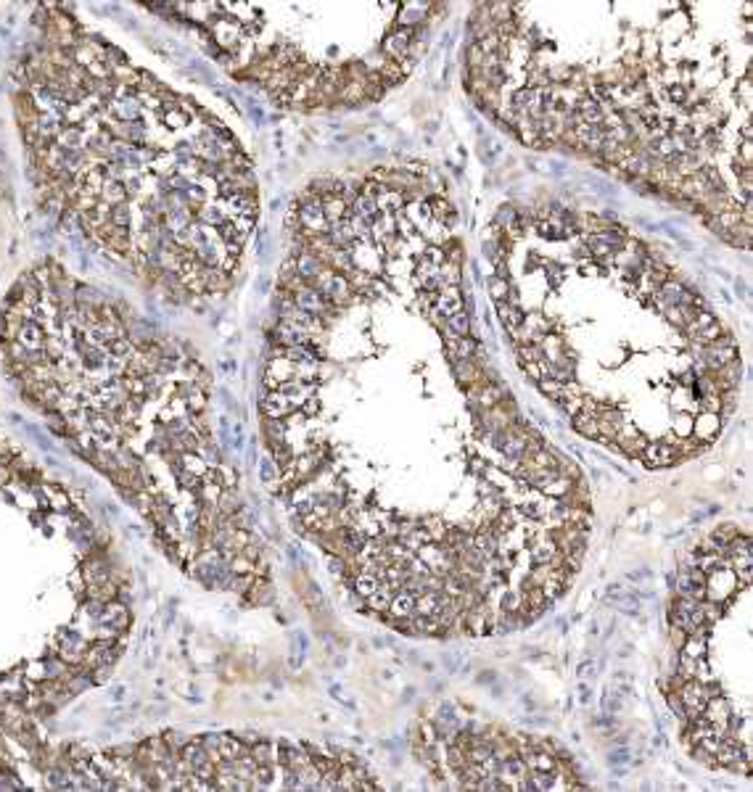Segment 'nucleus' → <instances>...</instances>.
Wrapping results in <instances>:
<instances>
[{
    "label": "nucleus",
    "instance_id": "obj_22",
    "mask_svg": "<svg viewBox=\"0 0 753 792\" xmlns=\"http://www.w3.org/2000/svg\"><path fill=\"white\" fill-rule=\"evenodd\" d=\"M442 330H447L445 336H452V338H462V336H471V315L465 312V309H460V312H455V315H449L445 320V328Z\"/></svg>",
    "mask_w": 753,
    "mask_h": 792
},
{
    "label": "nucleus",
    "instance_id": "obj_25",
    "mask_svg": "<svg viewBox=\"0 0 753 792\" xmlns=\"http://www.w3.org/2000/svg\"><path fill=\"white\" fill-rule=\"evenodd\" d=\"M524 328L526 330H531L534 333V338H537V343L542 341V338L550 333V328H552V320H550L545 312H526V317H524Z\"/></svg>",
    "mask_w": 753,
    "mask_h": 792
},
{
    "label": "nucleus",
    "instance_id": "obj_39",
    "mask_svg": "<svg viewBox=\"0 0 753 792\" xmlns=\"http://www.w3.org/2000/svg\"><path fill=\"white\" fill-rule=\"evenodd\" d=\"M518 607H521V589L502 591V597H499V610H505V613H518Z\"/></svg>",
    "mask_w": 753,
    "mask_h": 792
},
{
    "label": "nucleus",
    "instance_id": "obj_33",
    "mask_svg": "<svg viewBox=\"0 0 753 792\" xmlns=\"http://www.w3.org/2000/svg\"><path fill=\"white\" fill-rule=\"evenodd\" d=\"M679 655L693 657V660H701V657L708 655V640H701V637H687L685 644L679 647Z\"/></svg>",
    "mask_w": 753,
    "mask_h": 792
},
{
    "label": "nucleus",
    "instance_id": "obj_47",
    "mask_svg": "<svg viewBox=\"0 0 753 792\" xmlns=\"http://www.w3.org/2000/svg\"><path fill=\"white\" fill-rule=\"evenodd\" d=\"M595 668H598V666H595V660H584L582 666L576 668V676H579V681H587L589 676H595Z\"/></svg>",
    "mask_w": 753,
    "mask_h": 792
},
{
    "label": "nucleus",
    "instance_id": "obj_41",
    "mask_svg": "<svg viewBox=\"0 0 753 792\" xmlns=\"http://www.w3.org/2000/svg\"><path fill=\"white\" fill-rule=\"evenodd\" d=\"M442 275H445L447 286H460V283H462V267H460V264L445 262V264H442Z\"/></svg>",
    "mask_w": 753,
    "mask_h": 792
},
{
    "label": "nucleus",
    "instance_id": "obj_44",
    "mask_svg": "<svg viewBox=\"0 0 753 792\" xmlns=\"http://www.w3.org/2000/svg\"><path fill=\"white\" fill-rule=\"evenodd\" d=\"M677 674L682 676V679H695V674H698V660H693V657L679 655V666H677Z\"/></svg>",
    "mask_w": 753,
    "mask_h": 792
},
{
    "label": "nucleus",
    "instance_id": "obj_11",
    "mask_svg": "<svg viewBox=\"0 0 753 792\" xmlns=\"http://www.w3.org/2000/svg\"><path fill=\"white\" fill-rule=\"evenodd\" d=\"M434 309L442 315V317H449V315H455V312H460L462 309V293H460V286H447L442 288L439 293H436V299H434Z\"/></svg>",
    "mask_w": 753,
    "mask_h": 792
},
{
    "label": "nucleus",
    "instance_id": "obj_21",
    "mask_svg": "<svg viewBox=\"0 0 753 792\" xmlns=\"http://www.w3.org/2000/svg\"><path fill=\"white\" fill-rule=\"evenodd\" d=\"M381 584H383V578H378L376 574H368V571H357V574L352 576V581H349L352 591H355V594H360L362 600H365V597H370V594H373V591H376Z\"/></svg>",
    "mask_w": 753,
    "mask_h": 792
},
{
    "label": "nucleus",
    "instance_id": "obj_8",
    "mask_svg": "<svg viewBox=\"0 0 753 792\" xmlns=\"http://www.w3.org/2000/svg\"><path fill=\"white\" fill-rule=\"evenodd\" d=\"M671 589L682 597H693V600H706V576L698 571V568H690V571H679Z\"/></svg>",
    "mask_w": 753,
    "mask_h": 792
},
{
    "label": "nucleus",
    "instance_id": "obj_53",
    "mask_svg": "<svg viewBox=\"0 0 753 792\" xmlns=\"http://www.w3.org/2000/svg\"><path fill=\"white\" fill-rule=\"evenodd\" d=\"M476 681H479V684H495L497 674H495V671H484V674L476 676Z\"/></svg>",
    "mask_w": 753,
    "mask_h": 792
},
{
    "label": "nucleus",
    "instance_id": "obj_16",
    "mask_svg": "<svg viewBox=\"0 0 753 792\" xmlns=\"http://www.w3.org/2000/svg\"><path fill=\"white\" fill-rule=\"evenodd\" d=\"M489 621H492V634H497V637H505V634H513L518 629H524V621L518 618V613H505L499 607L495 613H489Z\"/></svg>",
    "mask_w": 753,
    "mask_h": 792
},
{
    "label": "nucleus",
    "instance_id": "obj_56",
    "mask_svg": "<svg viewBox=\"0 0 753 792\" xmlns=\"http://www.w3.org/2000/svg\"><path fill=\"white\" fill-rule=\"evenodd\" d=\"M737 293H740V296H748V288H745V283H740V280H737Z\"/></svg>",
    "mask_w": 753,
    "mask_h": 792
},
{
    "label": "nucleus",
    "instance_id": "obj_54",
    "mask_svg": "<svg viewBox=\"0 0 753 792\" xmlns=\"http://www.w3.org/2000/svg\"><path fill=\"white\" fill-rule=\"evenodd\" d=\"M412 697H415V690H412V687H407V690H405V694H402V700H405V703H410Z\"/></svg>",
    "mask_w": 753,
    "mask_h": 792
},
{
    "label": "nucleus",
    "instance_id": "obj_18",
    "mask_svg": "<svg viewBox=\"0 0 753 792\" xmlns=\"http://www.w3.org/2000/svg\"><path fill=\"white\" fill-rule=\"evenodd\" d=\"M714 378H717L719 391H737L740 381H743V362L735 359V362L724 365V367H719V370L714 372Z\"/></svg>",
    "mask_w": 753,
    "mask_h": 792
},
{
    "label": "nucleus",
    "instance_id": "obj_4",
    "mask_svg": "<svg viewBox=\"0 0 753 792\" xmlns=\"http://www.w3.org/2000/svg\"><path fill=\"white\" fill-rule=\"evenodd\" d=\"M740 359V352H737V341L732 333H721L714 343L708 346H698V354H695V365H701L703 372H717L719 367L730 365Z\"/></svg>",
    "mask_w": 753,
    "mask_h": 792
},
{
    "label": "nucleus",
    "instance_id": "obj_23",
    "mask_svg": "<svg viewBox=\"0 0 753 792\" xmlns=\"http://www.w3.org/2000/svg\"><path fill=\"white\" fill-rule=\"evenodd\" d=\"M693 557H695V568H698L703 576L717 574L721 568H730V560L721 557L719 552H695Z\"/></svg>",
    "mask_w": 753,
    "mask_h": 792
},
{
    "label": "nucleus",
    "instance_id": "obj_57",
    "mask_svg": "<svg viewBox=\"0 0 753 792\" xmlns=\"http://www.w3.org/2000/svg\"><path fill=\"white\" fill-rule=\"evenodd\" d=\"M442 687H445V681H439V679L431 681V690H442Z\"/></svg>",
    "mask_w": 753,
    "mask_h": 792
},
{
    "label": "nucleus",
    "instance_id": "obj_29",
    "mask_svg": "<svg viewBox=\"0 0 753 792\" xmlns=\"http://www.w3.org/2000/svg\"><path fill=\"white\" fill-rule=\"evenodd\" d=\"M346 214H349V203H344L339 196H328V199H323V217H326L328 225L341 222V219H346Z\"/></svg>",
    "mask_w": 753,
    "mask_h": 792
},
{
    "label": "nucleus",
    "instance_id": "obj_30",
    "mask_svg": "<svg viewBox=\"0 0 753 792\" xmlns=\"http://www.w3.org/2000/svg\"><path fill=\"white\" fill-rule=\"evenodd\" d=\"M326 238L336 246V249H346L352 240H355V236H352V230H349V225H346V219H341V222H333V225H328L326 230Z\"/></svg>",
    "mask_w": 753,
    "mask_h": 792
},
{
    "label": "nucleus",
    "instance_id": "obj_37",
    "mask_svg": "<svg viewBox=\"0 0 753 792\" xmlns=\"http://www.w3.org/2000/svg\"><path fill=\"white\" fill-rule=\"evenodd\" d=\"M608 763L611 766H629L632 763V750L627 747V742H616L608 753Z\"/></svg>",
    "mask_w": 753,
    "mask_h": 792
},
{
    "label": "nucleus",
    "instance_id": "obj_51",
    "mask_svg": "<svg viewBox=\"0 0 753 792\" xmlns=\"http://www.w3.org/2000/svg\"><path fill=\"white\" fill-rule=\"evenodd\" d=\"M442 663H445L447 674H458V671H460V668H458V657H452V655H442Z\"/></svg>",
    "mask_w": 753,
    "mask_h": 792
},
{
    "label": "nucleus",
    "instance_id": "obj_17",
    "mask_svg": "<svg viewBox=\"0 0 753 792\" xmlns=\"http://www.w3.org/2000/svg\"><path fill=\"white\" fill-rule=\"evenodd\" d=\"M524 760H526L529 771H555L558 763H561L558 756H555L550 747H534Z\"/></svg>",
    "mask_w": 753,
    "mask_h": 792
},
{
    "label": "nucleus",
    "instance_id": "obj_28",
    "mask_svg": "<svg viewBox=\"0 0 753 792\" xmlns=\"http://www.w3.org/2000/svg\"><path fill=\"white\" fill-rule=\"evenodd\" d=\"M518 212H515L513 203H502V206H497L495 217H492V227H495V233H505L508 227H513L515 222H518Z\"/></svg>",
    "mask_w": 753,
    "mask_h": 792
},
{
    "label": "nucleus",
    "instance_id": "obj_20",
    "mask_svg": "<svg viewBox=\"0 0 753 792\" xmlns=\"http://www.w3.org/2000/svg\"><path fill=\"white\" fill-rule=\"evenodd\" d=\"M531 560L537 563V565H550L555 557L561 555V550H558V544L552 539H548V536H542V539H537L534 544H531Z\"/></svg>",
    "mask_w": 753,
    "mask_h": 792
},
{
    "label": "nucleus",
    "instance_id": "obj_2",
    "mask_svg": "<svg viewBox=\"0 0 753 792\" xmlns=\"http://www.w3.org/2000/svg\"><path fill=\"white\" fill-rule=\"evenodd\" d=\"M0 365L206 589L270 600L254 515L209 418V372L130 304L40 259L0 304Z\"/></svg>",
    "mask_w": 753,
    "mask_h": 792
},
{
    "label": "nucleus",
    "instance_id": "obj_10",
    "mask_svg": "<svg viewBox=\"0 0 753 792\" xmlns=\"http://www.w3.org/2000/svg\"><path fill=\"white\" fill-rule=\"evenodd\" d=\"M445 352L449 362H460V359H476L479 354V341L473 336L452 338L445 336Z\"/></svg>",
    "mask_w": 753,
    "mask_h": 792
},
{
    "label": "nucleus",
    "instance_id": "obj_48",
    "mask_svg": "<svg viewBox=\"0 0 753 792\" xmlns=\"http://www.w3.org/2000/svg\"><path fill=\"white\" fill-rule=\"evenodd\" d=\"M579 703L582 705H589L592 703V687L587 681H579Z\"/></svg>",
    "mask_w": 753,
    "mask_h": 792
},
{
    "label": "nucleus",
    "instance_id": "obj_27",
    "mask_svg": "<svg viewBox=\"0 0 753 792\" xmlns=\"http://www.w3.org/2000/svg\"><path fill=\"white\" fill-rule=\"evenodd\" d=\"M355 214H360L362 219H368L370 225H373V219H378V214H381V209H378V199H373V196H365V193H360L355 201H352V206H349Z\"/></svg>",
    "mask_w": 753,
    "mask_h": 792
},
{
    "label": "nucleus",
    "instance_id": "obj_19",
    "mask_svg": "<svg viewBox=\"0 0 753 792\" xmlns=\"http://www.w3.org/2000/svg\"><path fill=\"white\" fill-rule=\"evenodd\" d=\"M415 610V594L407 589H396L392 597V605L386 610V618H410Z\"/></svg>",
    "mask_w": 753,
    "mask_h": 792
},
{
    "label": "nucleus",
    "instance_id": "obj_45",
    "mask_svg": "<svg viewBox=\"0 0 753 792\" xmlns=\"http://www.w3.org/2000/svg\"><path fill=\"white\" fill-rule=\"evenodd\" d=\"M423 259H428L431 264H439V267H442V264L447 262L445 249H442V246H428L426 251H423Z\"/></svg>",
    "mask_w": 753,
    "mask_h": 792
},
{
    "label": "nucleus",
    "instance_id": "obj_15",
    "mask_svg": "<svg viewBox=\"0 0 753 792\" xmlns=\"http://www.w3.org/2000/svg\"><path fill=\"white\" fill-rule=\"evenodd\" d=\"M719 428H721L719 415H708V412H703L701 418L693 420V431H690V433L695 436V441H706V444H708V441L717 438Z\"/></svg>",
    "mask_w": 753,
    "mask_h": 792
},
{
    "label": "nucleus",
    "instance_id": "obj_12",
    "mask_svg": "<svg viewBox=\"0 0 753 792\" xmlns=\"http://www.w3.org/2000/svg\"><path fill=\"white\" fill-rule=\"evenodd\" d=\"M495 309H497V320H499V325L508 330V336L513 333L515 328H521V325H524V317H526V312H524V306H521V304L497 302Z\"/></svg>",
    "mask_w": 753,
    "mask_h": 792
},
{
    "label": "nucleus",
    "instance_id": "obj_32",
    "mask_svg": "<svg viewBox=\"0 0 753 792\" xmlns=\"http://www.w3.org/2000/svg\"><path fill=\"white\" fill-rule=\"evenodd\" d=\"M574 481H576V478L558 475L555 481H550L548 486L542 489V494H545V497H550V499H561V497H568V494H571V489H574Z\"/></svg>",
    "mask_w": 753,
    "mask_h": 792
},
{
    "label": "nucleus",
    "instance_id": "obj_36",
    "mask_svg": "<svg viewBox=\"0 0 753 792\" xmlns=\"http://www.w3.org/2000/svg\"><path fill=\"white\" fill-rule=\"evenodd\" d=\"M515 357H518V365H529V362H539L542 359V352H539V343H521L515 346Z\"/></svg>",
    "mask_w": 753,
    "mask_h": 792
},
{
    "label": "nucleus",
    "instance_id": "obj_50",
    "mask_svg": "<svg viewBox=\"0 0 753 792\" xmlns=\"http://www.w3.org/2000/svg\"><path fill=\"white\" fill-rule=\"evenodd\" d=\"M524 372L529 375V378H531V381H534V383H537V381L542 378V372H539V365H537V362H529V365H524Z\"/></svg>",
    "mask_w": 753,
    "mask_h": 792
},
{
    "label": "nucleus",
    "instance_id": "obj_52",
    "mask_svg": "<svg viewBox=\"0 0 753 792\" xmlns=\"http://www.w3.org/2000/svg\"><path fill=\"white\" fill-rule=\"evenodd\" d=\"M695 378H698V375H695V372H693V370H685V372H682V375H679V383H682V386H687V388H693V383H695Z\"/></svg>",
    "mask_w": 753,
    "mask_h": 792
},
{
    "label": "nucleus",
    "instance_id": "obj_9",
    "mask_svg": "<svg viewBox=\"0 0 753 792\" xmlns=\"http://www.w3.org/2000/svg\"><path fill=\"white\" fill-rule=\"evenodd\" d=\"M410 45H412V30H405V27H402V30L392 32L389 37H383L381 53L389 56V61L402 64V61H407V56H410Z\"/></svg>",
    "mask_w": 753,
    "mask_h": 792
},
{
    "label": "nucleus",
    "instance_id": "obj_5",
    "mask_svg": "<svg viewBox=\"0 0 753 792\" xmlns=\"http://www.w3.org/2000/svg\"><path fill=\"white\" fill-rule=\"evenodd\" d=\"M312 286H315V291L326 299L330 306H346V304L355 302V291H352V286H349V280H346V275L344 272H336L330 270V267H326V270L320 272L315 280H312Z\"/></svg>",
    "mask_w": 753,
    "mask_h": 792
},
{
    "label": "nucleus",
    "instance_id": "obj_58",
    "mask_svg": "<svg viewBox=\"0 0 753 792\" xmlns=\"http://www.w3.org/2000/svg\"><path fill=\"white\" fill-rule=\"evenodd\" d=\"M330 694H333L336 700H341V687H330Z\"/></svg>",
    "mask_w": 753,
    "mask_h": 792
},
{
    "label": "nucleus",
    "instance_id": "obj_7",
    "mask_svg": "<svg viewBox=\"0 0 753 792\" xmlns=\"http://www.w3.org/2000/svg\"><path fill=\"white\" fill-rule=\"evenodd\" d=\"M642 460L648 468H671L674 462L682 460V452L666 441H648V446L642 449Z\"/></svg>",
    "mask_w": 753,
    "mask_h": 792
},
{
    "label": "nucleus",
    "instance_id": "obj_35",
    "mask_svg": "<svg viewBox=\"0 0 753 792\" xmlns=\"http://www.w3.org/2000/svg\"><path fill=\"white\" fill-rule=\"evenodd\" d=\"M621 705H624V697H621L614 687H605V690L600 692V708H603V713L614 716V713L621 710Z\"/></svg>",
    "mask_w": 753,
    "mask_h": 792
},
{
    "label": "nucleus",
    "instance_id": "obj_31",
    "mask_svg": "<svg viewBox=\"0 0 753 792\" xmlns=\"http://www.w3.org/2000/svg\"><path fill=\"white\" fill-rule=\"evenodd\" d=\"M405 206H407L405 193H399V190H386V193L378 199V209H381L383 214H396V212H402Z\"/></svg>",
    "mask_w": 753,
    "mask_h": 792
},
{
    "label": "nucleus",
    "instance_id": "obj_49",
    "mask_svg": "<svg viewBox=\"0 0 753 792\" xmlns=\"http://www.w3.org/2000/svg\"><path fill=\"white\" fill-rule=\"evenodd\" d=\"M614 690H616L621 697H637V692H634V684H629V679H627V681H618V687H614Z\"/></svg>",
    "mask_w": 753,
    "mask_h": 792
},
{
    "label": "nucleus",
    "instance_id": "obj_40",
    "mask_svg": "<svg viewBox=\"0 0 753 792\" xmlns=\"http://www.w3.org/2000/svg\"><path fill=\"white\" fill-rule=\"evenodd\" d=\"M735 536H740V528H737V525H732V523H727V525H721V528H717V531H714V534H711V539H714V541H719V544H724V547H727V544H730V541L735 539Z\"/></svg>",
    "mask_w": 753,
    "mask_h": 792
},
{
    "label": "nucleus",
    "instance_id": "obj_43",
    "mask_svg": "<svg viewBox=\"0 0 753 792\" xmlns=\"http://www.w3.org/2000/svg\"><path fill=\"white\" fill-rule=\"evenodd\" d=\"M666 703H668V708H671V713H674V716L679 719V724H682V729H685V726H687V719H685V705H682V700H679V697H677L674 692L668 690V692H666Z\"/></svg>",
    "mask_w": 753,
    "mask_h": 792
},
{
    "label": "nucleus",
    "instance_id": "obj_46",
    "mask_svg": "<svg viewBox=\"0 0 753 792\" xmlns=\"http://www.w3.org/2000/svg\"><path fill=\"white\" fill-rule=\"evenodd\" d=\"M685 640H687L685 629H679V626H668V642H671L674 650H679V647L685 644Z\"/></svg>",
    "mask_w": 753,
    "mask_h": 792
},
{
    "label": "nucleus",
    "instance_id": "obj_14",
    "mask_svg": "<svg viewBox=\"0 0 753 792\" xmlns=\"http://www.w3.org/2000/svg\"><path fill=\"white\" fill-rule=\"evenodd\" d=\"M730 713H732V705H730V700H727L724 694L708 697V700H706V705H703V716H706L711 724L727 726V719H730Z\"/></svg>",
    "mask_w": 753,
    "mask_h": 792
},
{
    "label": "nucleus",
    "instance_id": "obj_24",
    "mask_svg": "<svg viewBox=\"0 0 753 792\" xmlns=\"http://www.w3.org/2000/svg\"><path fill=\"white\" fill-rule=\"evenodd\" d=\"M392 597H394L392 587H389V584H381L370 597H365V605L370 607L376 615H386V610L392 605Z\"/></svg>",
    "mask_w": 753,
    "mask_h": 792
},
{
    "label": "nucleus",
    "instance_id": "obj_26",
    "mask_svg": "<svg viewBox=\"0 0 753 792\" xmlns=\"http://www.w3.org/2000/svg\"><path fill=\"white\" fill-rule=\"evenodd\" d=\"M571 425H574V431L576 433H582L584 438H595L598 441V415L595 412H576L574 418H571Z\"/></svg>",
    "mask_w": 753,
    "mask_h": 792
},
{
    "label": "nucleus",
    "instance_id": "obj_38",
    "mask_svg": "<svg viewBox=\"0 0 753 792\" xmlns=\"http://www.w3.org/2000/svg\"><path fill=\"white\" fill-rule=\"evenodd\" d=\"M434 721H452V724H462L460 713H458V705L455 703H449V700H445L439 708H436V716H434Z\"/></svg>",
    "mask_w": 753,
    "mask_h": 792
},
{
    "label": "nucleus",
    "instance_id": "obj_13",
    "mask_svg": "<svg viewBox=\"0 0 753 792\" xmlns=\"http://www.w3.org/2000/svg\"><path fill=\"white\" fill-rule=\"evenodd\" d=\"M452 365V372H455V381L460 386H473V383H481L484 381V372H481V365L476 359H460V362H449Z\"/></svg>",
    "mask_w": 753,
    "mask_h": 792
},
{
    "label": "nucleus",
    "instance_id": "obj_34",
    "mask_svg": "<svg viewBox=\"0 0 753 792\" xmlns=\"http://www.w3.org/2000/svg\"><path fill=\"white\" fill-rule=\"evenodd\" d=\"M508 288H510V278H499L495 272L486 278V291H489V296L495 299V304L508 299Z\"/></svg>",
    "mask_w": 753,
    "mask_h": 792
},
{
    "label": "nucleus",
    "instance_id": "obj_6",
    "mask_svg": "<svg viewBox=\"0 0 753 792\" xmlns=\"http://www.w3.org/2000/svg\"><path fill=\"white\" fill-rule=\"evenodd\" d=\"M346 251L352 256V267H355V270L368 272V275H373V278L381 272L383 256H386V251H383L381 246H376V240H352V243L346 246Z\"/></svg>",
    "mask_w": 753,
    "mask_h": 792
},
{
    "label": "nucleus",
    "instance_id": "obj_3",
    "mask_svg": "<svg viewBox=\"0 0 753 792\" xmlns=\"http://www.w3.org/2000/svg\"><path fill=\"white\" fill-rule=\"evenodd\" d=\"M130 629V578L109 534L0 436V787H21L48 724L106 684Z\"/></svg>",
    "mask_w": 753,
    "mask_h": 792
},
{
    "label": "nucleus",
    "instance_id": "obj_42",
    "mask_svg": "<svg viewBox=\"0 0 753 792\" xmlns=\"http://www.w3.org/2000/svg\"><path fill=\"white\" fill-rule=\"evenodd\" d=\"M537 386H539V391H542L548 399H555V396L563 391V383H561V381H552V378H539Z\"/></svg>",
    "mask_w": 753,
    "mask_h": 792
},
{
    "label": "nucleus",
    "instance_id": "obj_1",
    "mask_svg": "<svg viewBox=\"0 0 753 792\" xmlns=\"http://www.w3.org/2000/svg\"><path fill=\"white\" fill-rule=\"evenodd\" d=\"M43 209L164 299L204 306L240 270L259 214L249 153L69 5H34L11 71Z\"/></svg>",
    "mask_w": 753,
    "mask_h": 792
},
{
    "label": "nucleus",
    "instance_id": "obj_55",
    "mask_svg": "<svg viewBox=\"0 0 753 792\" xmlns=\"http://www.w3.org/2000/svg\"><path fill=\"white\" fill-rule=\"evenodd\" d=\"M420 666H423V671H426V674H434V663H431V660H423Z\"/></svg>",
    "mask_w": 753,
    "mask_h": 792
}]
</instances>
